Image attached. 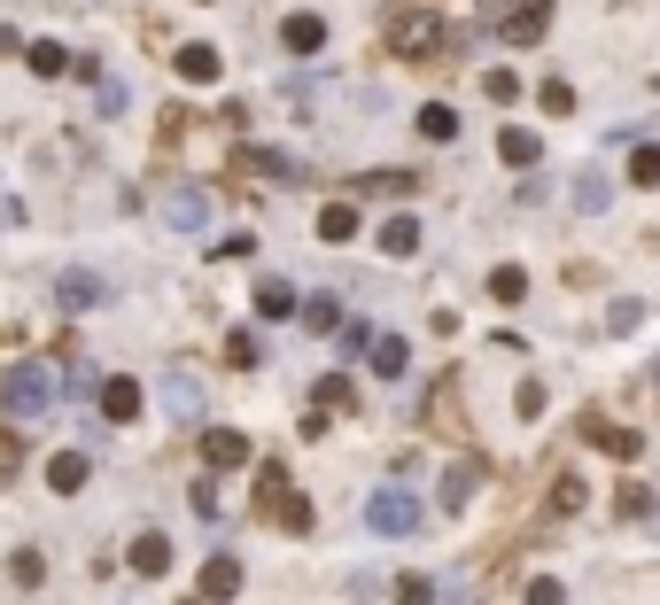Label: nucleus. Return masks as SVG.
I'll use <instances>...</instances> for the list:
<instances>
[{
  "label": "nucleus",
  "mask_w": 660,
  "mask_h": 605,
  "mask_svg": "<svg viewBox=\"0 0 660 605\" xmlns=\"http://www.w3.org/2000/svg\"><path fill=\"white\" fill-rule=\"evenodd\" d=\"M62 388H70V396H94V388H102V373H94L86 358H62Z\"/></svg>",
  "instance_id": "29"
},
{
  "label": "nucleus",
  "mask_w": 660,
  "mask_h": 605,
  "mask_svg": "<svg viewBox=\"0 0 660 605\" xmlns=\"http://www.w3.org/2000/svg\"><path fill=\"white\" fill-rule=\"evenodd\" d=\"M55 303H62V311H94V303H102V280H94V272H62V280H55Z\"/></svg>",
  "instance_id": "15"
},
{
  "label": "nucleus",
  "mask_w": 660,
  "mask_h": 605,
  "mask_svg": "<svg viewBox=\"0 0 660 605\" xmlns=\"http://www.w3.org/2000/svg\"><path fill=\"white\" fill-rule=\"evenodd\" d=\"M513 404H521V419H544V381H521V396H513Z\"/></svg>",
  "instance_id": "40"
},
{
  "label": "nucleus",
  "mask_w": 660,
  "mask_h": 605,
  "mask_svg": "<svg viewBox=\"0 0 660 605\" xmlns=\"http://www.w3.org/2000/svg\"><path fill=\"white\" fill-rule=\"evenodd\" d=\"M172 62H180V78H187V85H210V78L225 70V55H218V47H202V39H195V47H180Z\"/></svg>",
  "instance_id": "13"
},
{
  "label": "nucleus",
  "mask_w": 660,
  "mask_h": 605,
  "mask_svg": "<svg viewBox=\"0 0 660 605\" xmlns=\"http://www.w3.org/2000/svg\"><path fill=\"white\" fill-rule=\"evenodd\" d=\"M536 109H544V117H567V109H575V85H567V78H544V85H536Z\"/></svg>",
  "instance_id": "25"
},
{
  "label": "nucleus",
  "mask_w": 660,
  "mask_h": 605,
  "mask_svg": "<svg viewBox=\"0 0 660 605\" xmlns=\"http://www.w3.org/2000/svg\"><path fill=\"white\" fill-rule=\"evenodd\" d=\"M319 404H326V411H350V404H358V388H350L343 373H326V381H319Z\"/></svg>",
  "instance_id": "32"
},
{
  "label": "nucleus",
  "mask_w": 660,
  "mask_h": 605,
  "mask_svg": "<svg viewBox=\"0 0 660 605\" xmlns=\"http://www.w3.org/2000/svg\"><path fill=\"white\" fill-rule=\"evenodd\" d=\"M583 443H599L606 458H637V451H645L637 427H614V419H583Z\"/></svg>",
  "instance_id": "8"
},
{
  "label": "nucleus",
  "mask_w": 660,
  "mask_h": 605,
  "mask_svg": "<svg viewBox=\"0 0 660 605\" xmlns=\"http://www.w3.org/2000/svg\"><path fill=\"white\" fill-rule=\"evenodd\" d=\"M233 590H241V559H225V551H218V559L202 567V597H233Z\"/></svg>",
  "instance_id": "20"
},
{
  "label": "nucleus",
  "mask_w": 660,
  "mask_h": 605,
  "mask_svg": "<svg viewBox=\"0 0 660 605\" xmlns=\"http://www.w3.org/2000/svg\"><path fill=\"white\" fill-rule=\"evenodd\" d=\"M552 504H559V512H583V481H575V474H567V481L552 489Z\"/></svg>",
  "instance_id": "41"
},
{
  "label": "nucleus",
  "mask_w": 660,
  "mask_h": 605,
  "mask_svg": "<svg viewBox=\"0 0 660 605\" xmlns=\"http://www.w3.org/2000/svg\"><path fill=\"white\" fill-rule=\"evenodd\" d=\"M381 248L389 256H412V248H420V218H381Z\"/></svg>",
  "instance_id": "21"
},
{
  "label": "nucleus",
  "mask_w": 660,
  "mask_h": 605,
  "mask_svg": "<svg viewBox=\"0 0 660 605\" xmlns=\"http://www.w3.org/2000/svg\"><path fill=\"white\" fill-rule=\"evenodd\" d=\"M466 497H474V474H466V466H451V474H443V504H451V512H459V504H466Z\"/></svg>",
  "instance_id": "37"
},
{
  "label": "nucleus",
  "mask_w": 660,
  "mask_h": 605,
  "mask_svg": "<svg viewBox=\"0 0 660 605\" xmlns=\"http://www.w3.org/2000/svg\"><path fill=\"white\" fill-rule=\"evenodd\" d=\"M257 504H265V512H280V528H288V536H303V528H311V504L288 489V474H280V466H265V474H257Z\"/></svg>",
  "instance_id": "3"
},
{
  "label": "nucleus",
  "mask_w": 660,
  "mask_h": 605,
  "mask_svg": "<svg viewBox=\"0 0 660 605\" xmlns=\"http://www.w3.org/2000/svg\"><path fill=\"white\" fill-rule=\"evenodd\" d=\"M614 202V179H606V171L591 163V171H575V210H583V218H599Z\"/></svg>",
  "instance_id": "11"
},
{
  "label": "nucleus",
  "mask_w": 660,
  "mask_h": 605,
  "mask_svg": "<svg viewBox=\"0 0 660 605\" xmlns=\"http://www.w3.org/2000/svg\"><path fill=\"white\" fill-rule=\"evenodd\" d=\"M225 358H233V365H257V358H265V334L233 326V334H225Z\"/></svg>",
  "instance_id": "26"
},
{
  "label": "nucleus",
  "mask_w": 660,
  "mask_h": 605,
  "mask_svg": "<svg viewBox=\"0 0 660 605\" xmlns=\"http://www.w3.org/2000/svg\"><path fill=\"white\" fill-rule=\"evenodd\" d=\"M0 404H9L16 419H39V411L55 404V373H47L39 358H24V365H9V373H0Z\"/></svg>",
  "instance_id": "1"
},
{
  "label": "nucleus",
  "mask_w": 660,
  "mask_h": 605,
  "mask_svg": "<svg viewBox=\"0 0 660 605\" xmlns=\"http://www.w3.org/2000/svg\"><path fill=\"white\" fill-rule=\"evenodd\" d=\"M132 574H172V544H163V536H132Z\"/></svg>",
  "instance_id": "19"
},
{
  "label": "nucleus",
  "mask_w": 660,
  "mask_h": 605,
  "mask_svg": "<svg viewBox=\"0 0 660 605\" xmlns=\"http://www.w3.org/2000/svg\"><path fill=\"white\" fill-rule=\"evenodd\" d=\"M366 528L373 536H412V528H420V497H412V489H373L366 497Z\"/></svg>",
  "instance_id": "2"
},
{
  "label": "nucleus",
  "mask_w": 660,
  "mask_h": 605,
  "mask_svg": "<svg viewBox=\"0 0 660 605\" xmlns=\"http://www.w3.org/2000/svg\"><path fill=\"white\" fill-rule=\"evenodd\" d=\"M498 155H506V163H513V171H529V163H536V155H544V140H536V132H529V125H506V132H498Z\"/></svg>",
  "instance_id": "18"
},
{
  "label": "nucleus",
  "mask_w": 660,
  "mask_h": 605,
  "mask_svg": "<svg viewBox=\"0 0 660 605\" xmlns=\"http://www.w3.org/2000/svg\"><path fill=\"white\" fill-rule=\"evenodd\" d=\"M489 295H498V303H521V295H529V272H521V265H498V272H489Z\"/></svg>",
  "instance_id": "27"
},
{
  "label": "nucleus",
  "mask_w": 660,
  "mask_h": 605,
  "mask_svg": "<svg viewBox=\"0 0 660 605\" xmlns=\"http://www.w3.org/2000/svg\"><path fill=\"white\" fill-rule=\"evenodd\" d=\"M350 233H358V210L350 202H326L319 210V241H350Z\"/></svg>",
  "instance_id": "23"
},
{
  "label": "nucleus",
  "mask_w": 660,
  "mask_h": 605,
  "mask_svg": "<svg viewBox=\"0 0 660 605\" xmlns=\"http://www.w3.org/2000/svg\"><path fill=\"white\" fill-rule=\"evenodd\" d=\"M24 62H32V78H70V47L62 39H24Z\"/></svg>",
  "instance_id": "12"
},
{
  "label": "nucleus",
  "mask_w": 660,
  "mask_h": 605,
  "mask_svg": "<svg viewBox=\"0 0 660 605\" xmlns=\"http://www.w3.org/2000/svg\"><path fill=\"white\" fill-rule=\"evenodd\" d=\"M544 24H552V0H513V9L498 16V39H506V47H536Z\"/></svg>",
  "instance_id": "5"
},
{
  "label": "nucleus",
  "mask_w": 660,
  "mask_h": 605,
  "mask_svg": "<svg viewBox=\"0 0 660 605\" xmlns=\"http://www.w3.org/2000/svg\"><path fill=\"white\" fill-rule=\"evenodd\" d=\"M94 109H102V117H125V109H132V85H125V78H102V102H94Z\"/></svg>",
  "instance_id": "33"
},
{
  "label": "nucleus",
  "mask_w": 660,
  "mask_h": 605,
  "mask_svg": "<svg viewBox=\"0 0 660 605\" xmlns=\"http://www.w3.org/2000/svg\"><path fill=\"white\" fill-rule=\"evenodd\" d=\"M202 466H218V474L250 466V435H233V427H210V435H202Z\"/></svg>",
  "instance_id": "9"
},
{
  "label": "nucleus",
  "mask_w": 660,
  "mask_h": 605,
  "mask_svg": "<svg viewBox=\"0 0 660 605\" xmlns=\"http://www.w3.org/2000/svg\"><path fill=\"white\" fill-rule=\"evenodd\" d=\"M521 605H567V590H559V582H552V574H536V582H529V597H521Z\"/></svg>",
  "instance_id": "38"
},
{
  "label": "nucleus",
  "mask_w": 660,
  "mask_h": 605,
  "mask_svg": "<svg viewBox=\"0 0 660 605\" xmlns=\"http://www.w3.org/2000/svg\"><path fill=\"white\" fill-rule=\"evenodd\" d=\"M86 474H94V466L78 458V451H55V458H47V489H62V497H78V489H86Z\"/></svg>",
  "instance_id": "16"
},
{
  "label": "nucleus",
  "mask_w": 660,
  "mask_h": 605,
  "mask_svg": "<svg viewBox=\"0 0 660 605\" xmlns=\"http://www.w3.org/2000/svg\"><path fill=\"white\" fill-rule=\"evenodd\" d=\"M296 318H303L311 334H335V326H343V311H335V303H326V295H319V303H296Z\"/></svg>",
  "instance_id": "30"
},
{
  "label": "nucleus",
  "mask_w": 660,
  "mask_h": 605,
  "mask_svg": "<svg viewBox=\"0 0 660 605\" xmlns=\"http://www.w3.org/2000/svg\"><path fill=\"white\" fill-rule=\"evenodd\" d=\"M163 225H172V233H202V225H210V195L187 187V179L163 187Z\"/></svg>",
  "instance_id": "4"
},
{
  "label": "nucleus",
  "mask_w": 660,
  "mask_h": 605,
  "mask_svg": "<svg viewBox=\"0 0 660 605\" xmlns=\"http://www.w3.org/2000/svg\"><path fill=\"white\" fill-rule=\"evenodd\" d=\"M250 163L265 171V179H296V155H288V148H257Z\"/></svg>",
  "instance_id": "34"
},
{
  "label": "nucleus",
  "mask_w": 660,
  "mask_h": 605,
  "mask_svg": "<svg viewBox=\"0 0 660 605\" xmlns=\"http://www.w3.org/2000/svg\"><path fill=\"white\" fill-rule=\"evenodd\" d=\"M396 605H436V582L428 574H396Z\"/></svg>",
  "instance_id": "35"
},
{
  "label": "nucleus",
  "mask_w": 660,
  "mask_h": 605,
  "mask_svg": "<svg viewBox=\"0 0 660 605\" xmlns=\"http://www.w3.org/2000/svg\"><path fill=\"white\" fill-rule=\"evenodd\" d=\"M436 47H443L436 16H396V55H436Z\"/></svg>",
  "instance_id": "10"
},
{
  "label": "nucleus",
  "mask_w": 660,
  "mask_h": 605,
  "mask_svg": "<svg viewBox=\"0 0 660 605\" xmlns=\"http://www.w3.org/2000/svg\"><path fill=\"white\" fill-rule=\"evenodd\" d=\"M482 94H489V102L506 109V102H521V78H513V70L498 62V70H482Z\"/></svg>",
  "instance_id": "28"
},
{
  "label": "nucleus",
  "mask_w": 660,
  "mask_h": 605,
  "mask_svg": "<svg viewBox=\"0 0 660 605\" xmlns=\"http://www.w3.org/2000/svg\"><path fill=\"white\" fill-rule=\"evenodd\" d=\"M420 132L451 148V140H459V109H451V102H428V109H420Z\"/></svg>",
  "instance_id": "22"
},
{
  "label": "nucleus",
  "mask_w": 660,
  "mask_h": 605,
  "mask_svg": "<svg viewBox=\"0 0 660 605\" xmlns=\"http://www.w3.org/2000/svg\"><path fill=\"white\" fill-rule=\"evenodd\" d=\"M366 195H412V179H404V171H381V179H358Z\"/></svg>",
  "instance_id": "39"
},
{
  "label": "nucleus",
  "mask_w": 660,
  "mask_h": 605,
  "mask_svg": "<svg viewBox=\"0 0 660 605\" xmlns=\"http://www.w3.org/2000/svg\"><path fill=\"white\" fill-rule=\"evenodd\" d=\"M257 311H265V318H296V288H288V280H265V288H257Z\"/></svg>",
  "instance_id": "24"
},
{
  "label": "nucleus",
  "mask_w": 660,
  "mask_h": 605,
  "mask_svg": "<svg viewBox=\"0 0 660 605\" xmlns=\"http://www.w3.org/2000/svg\"><path fill=\"white\" fill-rule=\"evenodd\" d=\"M163 411H172V419H202V381H195L187 365L163 373Z\"/></svg>",
  "instance_id": "7"
},
{
  "label": "nucleus",
  "mask_w": 660,
  "mask_h": 605,
  "mask_svg": "<svg viewBox=\"0 0 660 605\" xmlns=\"http://www.w3.org/2000/svg\"><path fill=\"white\" fill-rule=\"evenodd\" d=\"M606 326H614V334H637V326H645V303H637V295L606 303Z\"/></svg>",
  "instance_id": "31"
},
{
  "label": "nucleus",
  "mask_w": 660,
  "mask_h": 605,
  "mask_svg": "<svg viewBox=\"0 0 660 605\" xmlns=\"http://www.w3.org/2000/svg\"><path fill=\"white\" fill-rule=\"evenodd\" d=\"M94 396H102V419H117V427L140 419V381H102Z\"/></svg>",
  "instance_id": "14"
},
{
  "label": "nucleus",
  "mask_w": 660,
  "mask_h": 605,
  "mask_svg": "<svg viewBox=\"0 0 660 605\" xmlns=\"http://www.w3.org/2000/svg\"><path fill=\"white\" fill-rule=\"evenodd\" d=\"M0 55H24V32L16 24H0Z\"/></svg>",
  "instance_id": "43"
},
{
  "label": "nucleus",
  "mask_w": 660,
  "mask_h": 605,
  "mask_svg": "<svg viewBox=\"0 0 660 605\" xmlns=\"http://www.w3.org/2000/svg\"><path fill=\"white\" fill-rule=\"evenodd\" d=\"M280 47H288V55H319V47H326V24H319V16H288V24H280Z\"/></svg>",
  "instance_id": "17"
},
{
  "label": "nucleus",
  "mask_w": 660,
  "mask_h": 605,
  "mask_svg": "<svg viewBox=\"0 0 660 605\" xmlns=\"http://www.w3.org/2000/svg\"><path fill=\"white\" fill-rule=\"evenodd\" d=\"M358 358H366V365H373L381 381H404V365H412V341H404V334H373Z\"/></svg>",
  "instance_id": "6"
},
{
  "label": "nucleus",
  "mask_w": 660,
  "mask_h": 605,
  "mask_svg": "<svg viewBox=\"0 0 660 605\" xmlns=\"http://www.w3.org/2000/svg\"><path fill=\"white\" fill-rule=\"evenodd\" d=\"M16 466H24V443H16V435H0V474H16Z\"/></svg>",
  "instance_id": "42"
},
{
  "label": "nucleus",
  "mask_w": 660,
  "mask_h": 605,
  "mask_svg": "<svg viewBox=\"0 0 660 605\" xmlns=\"http://www.w3.org/2000/svg\"><path fill=\"white\" fill-rule=\"evenodd\" d=\"M652 381H660V365H652Z\"/></svg>",
  "instance_id": "44"
},
{
  "label": "nucleus",
  "mask_w": 660,
  "mask_h": 605,
  "mask_svg": "<svg viewBox=\"0 0 660 605\" xmlns=\"http://www.w3.org/2000/svg\"><path fill=\"white\" fill-rule=\"evenodd\" d=\"M629 179H637V187H660V148H637V155H629Z\"/></svg>",
  "instance_id": "36"
}]
</instances>
